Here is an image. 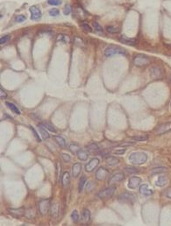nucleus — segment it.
Here are the masks:
<instances>
[{
    "mask_svg": "<svg viewBox=\"0 0 171 226\" xmlns=\"http://www.w3.org/2000/svg\"><path fill=\"white\" fill-rule=\"evenodd\" d=\"M151 62V59L145 54H136L133 57V63L137 67H146Z\"/></svg>",
    "mask_w": 171,
    "mask_h": 226,
    "instance_id": "3",
    "label": "nucleus"
},
{
    "mask_svg": "<svg viewBox=\"0 0 171 226\" xmlns=\"http://www.w3.org/2000/svg\"><path fill=\"white\" fill-rule=\"evenodd\" d=\"M86 149L88 150V152L90 153H99L100 151H99V147L97 144L95 143H91L90 145H88L86 146Z\"/></svg>",
    "mask_w": 171,
    "mask_h": 226,
    "instance_id": "18",
    "label": "nucleus"
},
{
    "mask_svg": "<svg viewBox=\"0 0 171 226\" xmlns=\"http://www.w3.org/2000/svg\"><path fill=\"white\" fill-rule=\"evenodd\" d=\"M150 76L155 79V80H158V79H162L163 74L162 69L158 67H152L150 68Z\"/></svg>",
    "mask_w": 171,
    "mask_h": 226,
    "instance_id": "9",
    "label": "nucleus"
},
{
    "mask_svg": "<svg viewBox=\"0 0 171 226\" xmlns=\"http://www.w3.org/2000/svg\"><path fill=\"white\" fill-rule=\"evenodd\" d=\"M167 184H168V178L166 176H160L156 182L157 187H164Z\"/></svg>",
    "mask_w": 171,
    "mask_h": 226,
    "instance_id": "20",
    "label": "nucleus"
},
{
    "mask_svg": "<svg viewBox=\"0 0 171 226\" xmlns=\"http://www.w3.org/2000/svg\"><path fill=\"white\" fill-rule=\"evenodd\" d=\"M81 27L86 33H91L92 32V28L87 23H81Z\"/></svg>",
    "mask_w": 171,
    "mask_h": 226,
    "instance_id": "36",
    "label": "nucleus"
},
{
    "mask_svg": "<svg viewBox=\"0 0 171 226\" xmlns=\"http://www.w3.org/2000/svg\"><path fill=\"white\" fill-rule=\"evenodd\" d=\"M48 12H49V15L52 16V17H56V16L59 15V10H58V9H56V8L50 9Z\"/></svg>",
    "mask_w": 171,
    "mask_h": 226,
    "instance_id": "41",
    "label": "nucleus"
},
{
    "mask_svg": "<svg viewBox=\"0 0 171 226\" xmlns=\"http://www.w3.org/2000/svg\"><path fill=\"white\" fill-rule=\"evenodd\" d=\"M58 40H62V41H65V42H67V41H69V39L66 37V36L62 35V34H60V35L58 36Z\"/></svg>",
    "mask_w": 171,
    "mask_h": 226,
    "instance_id": "49",
    "label": "nucleus"
},
{
    "mask_svg": "<svg viewBox=\"0 0 171 226\" xmlns=\"http://www.w3.org/2000/svg\"><path fill=\"white\" fill-rule=\"evenodd\" d=\"M82 170V165L80 163H75L72 166V176L77 178L81 173Z\"/></svg>",
    "mask_w": 171,
    "mask_h": 226,
    "instance_id": "17",
    "label": "nucleus"
},
{
    "mask_svg": "<svg viewBox=\"0 0 171 226\" xmlns=\"http://www.w3.org/2000/svg\"><path fill=\"white\" fill-rule=\"evenodd\" d=\"M108 176H109V171L104 167L98 168L96 172V179L97 181H104Z\"/></svg>",
    "mask_w": 171,
    "mask_h": 226,
    "instance_id": "7",
    "label": "nucleus"
},
{
    "mask_svg": "<svg viewBox=\"0 0 171 226\" xmlns=\"http://www.w3.org/2000/svg\"><path fill=\"white\" fill-rule=\"evenodd\" d=\"M54 139H55V142L58 144V146L60 147H62V148L66 147V141L62 137H61V136H54Z\"/></svg>",
    "mask_w": 171,
    "mask_h": 226,
    "instance_id": "22",
    "label": "nucleus"
},
{
    "mask_svg": "<svg viewBox=\"0 0 171 226\" xmlns=\"http://www.w3.org/2000/svg\"><path fill=\"white\" fill-rule=\"evenodd\" d=\"M70 182V175L69 172H65L62 175V183L64 188H67Z\"/></svg>",
    "mask_w": 171,
    "mask_h": 226,
    "instance_id": "19",
    "label": "nucleus"
},
{
    "mask_svg": "<svg viewBox=\"0 0 171 226\" xmlns=\"http://www.w3.org/2000/svg\"><path fill=\"white\" fill-rule=\"evenodd\" d=\"M131 139H133L134 141H146L148 139V136H138V137H132Z\"/></svg>",
    "mask_w": 171,
    "mask_h": 226,
    "instance_id": "37",
    "label": "nucleus"
},
{
    "mask_svg": "<svg viewBox=\"0 0 171 226\" xmlns=\"http://www.w3.org/2000/svg\"><path fill=\"white\" fill-rule=\"evenodd\" d=\"M57 173H58V180H60V173H61V164L60 163H57Z\"/></svg>",
    "mask_w": 171,
    "mask_h": 226,
    "instance_id": "51",
    "label": "nucleus"
},
{
    "mask_svg": "<svg viewBox=\"0 0 171 226\" xmlns=\"http://www.w3.org/2000/svg\"><path fill=\"white\" fill-rule=\"evenodd\" d=\"M70 12H71V7H70V5H66L64 9H63V14L64 15H69Z\"/></svg>",
    "mask_w": 171,
    "mask_h": 226,
    "instance_id": "43",
    "label": "nucleus"
},
{
    "mask_svg": "<svg viewBox=\"0 0 171 226\" xmlns=\"http://www.w3.org/2000/svg\"><path fill=\"white\" fill-rule=\"evenodd\" d=\"M82 221L84 222V223H88L89 221H90V219H91V212L89 210H87V209H84L83 212H82Z\"/></svg>",
    "mask_w": 171,
    "mask_h": 226,
    "instance_id": "21",
    "label": "nucleus"
},
{
    "mask_svg": "<svg viewBox=\"0 0 171 226\" xmlns=\"http://www.w3.org/2000/svg\"><path fill=\"white\" fill-rule=\"evenodd\" d=\"M93 27L95 28V30L97 31V32H103L102 26L97 22H93Z\"/></svg>",
    "mask_w": 171,
    "mask_h": 226,
    "instance_id": "45",
    "label": "nucleus"
},
{
    "mask_svg": "<svg viewBox=\"0 0 171 226\" xmlns=\"http://www.w3.org/2000/svg\"><path fill=\"white\" fill-rule=\"evenodd\" d=\"M118 200L122 204H134L136 202V196L132 193L129 192H124L118 196Z\"/></svg>",
    "mask_w": 171,
    "mask_h": 226,
    "instance_id": "4",
    "label": "nucleus"
},
{
    "mask_svg": "<svg viewBox=\"0 0 171 226\" xmlns=\"http://www.w3.org/2000/svg\"><path fill=\"white\" fill-rule=\"evenodd\" d=\"M140 193L145 196H150L153 195V190L149 188L148 184H142L140 187Z\"/></svg>",
    "mask_w": 171,
    "mask_h": 226,
    "instance_id": "15",
    "label": "nucleus"
},
{
    "mask_svg": "<svg viewBox=\"0 0 171 226\" xmlns=\"http://www.w3.org/2000/svg\"><path fill=\"white\" fill-rule=\"evenodd\" d=\"M74 43L77 46H81V47H84L85 46L84 39H81L80 37H75V39H74Z\"/></svg>",
    "mask_w": 171,
    "mask_h": 226,
    "instance_id": "31",
    "label": "nucleus"
},
{
    "mask_svg": "<svg viewBox=\"0 0 171 226\" xmlns=\"http://www.w3.org/2000/svg\"><path fill=\"white\" fill-rule=\"evenodd\" d=\"M106 31H107L109 33L114 34V33H119V28L117 27V26H108L106 27Z\"/></svg>",
    "mask_w": 171,
    "mask_h": 226,
    "instance_id": "30",
    "label": "nucleus"
},
{
    "mask_svg": "<svg viewBox=\"0 0 171 226\" xmlns=\"http://www.w3.org/2000/svg\"><path fill=\"white\" fill-rule=\"evenodd\" d=\"M8 212L12 217H13L15 218H19V217H21L25 216L26 210L24 208H19V209L11 208V209H8Z\"/></svg>",
    "mask_w": 171,
    "mask_h": 226,
    "instance_id": "8",
    "label": "nucleus"
},
{
    "mask_svg": "<svg viewBox=\"0 0 171 226\" xmlns=\"http://www.w3.org/2000/svg\"><path fill=\"white\" fill-rule=\"evenodd\" d=\"M32 130V133H33V135H34V137H35V139H37V141H39V142H40L41 141V139H40V138H39V134L37 133V132L35 131V129L33 128V127H30Z\"/></svg>",
    "mask_w": 171,
    "mask_h": 226,
    "instance_id": "46",
    "label": "nucleus"
},
{
    "mask_svg": "<svg viewBox=\"0 0 171 226\" xmlns=\"http://www.w3.org/2000/svg\"><path fill=\"white\" fill-rule=\"evenodd\" d=\"M30 12H31V19L32 20H37L41 18V11L39 7L35 6V5H32L30 7L29 9Z\"/></svg>",
    "mask_w": 171,
    "mask_h": 226,
    "instance_id": "11",
    "label": "nucleus"
},
{
    "mask_svg": "<svg viewBox=\"0 0 171 226\" xmlns=\"http://www.w3.org/2000/svg\"><path fill=\"white\" fill-rule=\"evenodd\" d=\"M77 154L78 159H81V160H87V159H88V157H89L88 152H85L84 150H81V149L77 152Z\"/></svg>",
    "mask_w": 171,
    "mask_h": 226,
    "instance_id": "26",
    "label": "nucleus"
},
{
    "mask_svg": "<svg viewBox=\"0 0 171 226\" xmlns=\"http://www.w3.org/2000/svg\"><path fill=\"white\" fill-rule=\"evenodd\" d=\"M39 125H41L42 126H44L46 129H48L50 132H56V130L55 128L52 125H50V124H48V123H41V124H39Z\"/></svg>",
    "mask_w": 171,
    "mask_h": 226,
    "instance_id": "35",
    "label": "nucleus"
},
{
    "mask_svg": "<svg viewBox=\"0 0 171 226\" xmlns=\"http://www.w3.org/2000/svg\"><path fill=\"white\" fill-rule=\"evenodd\" d=\"M125 151H126L125 148V149H119V150L115 151L114 153H115V154H118V155H121V154H124L125 152Z\"/></svg>",
    "mask_w": 171,
    "mask_h": 226,
    "instance_id": "50",
    "label": "nucleus"
},
{
    "mask_svg": "<svg viewBox=\"0 0 171 226\" xmlns=\"http://www.w3.org/2000/svg\"><path fill=\"white\" fill-rule=\"evenodd\" d=\"M86 182H87V179H86L85 176H82L81 179H80V181H79V184H78V190H79V192H82L83 191Z\"/></svg>",
    "mask_w": 171,
    "mask_h": 226,
    "instance_id": "28",
    "label": "nucleus"
},
{
    "mask_svg": "<svg viewBox=\"0 0 171 226\" xmlns=\"http://www.w3.org/2000/svg\"><path fill=\"white\" fill-rule=\"evenodd\" d=\"M98 164H99V159L97 158H94L91 159L85 165V171L88 173L92 172L94 169L98 166Z\"/></svg>",
    "mask_w": 171,
    "mask_h": 226,
    "instance_id": "10",
    "label": "nucleus"
},
{
    "mask_svg": "<svg viewBox=\"0 0 171 226\" xmlns=\"http://www.w3.org/2000/svg\"><path fill=\"white\" fill-rule=\"evenodd\" d=\"M5 104L7 105V107L12 111V112H14L15 114H18V115H19L20 114V111H19V109L17 107V106L14 104H12V103H11V102H5Z\"/></svg>",
    "mask_w": 171,
    "mask_h": 226,
    "instance_id": "23",
    "label": "nucleus"
},
{
    "mask_svg": "<svg viewBox=\"0 0 171 226\" xmlns=\"http://www.w3.org/2000/svg\"><path fill=\"white\" fill-rule=\"evenodd\" d=\"M115 190H116V187L114 185L110 186L109 188H104L101 191H99L97 193V196L99 198H101V199H108V198H111V196L114 195Z\"/></svg>",
    "mask_w": 171,
    "mask_h": 226,
    "instance_id": "5",
    "label": "nucleus"
},
{
    "mask_svg": "<svg viewBox=\"0 0 171 226\" xmlns=\"http://www.w3.org/2000/svg\"><path fill=\"white\" fill-rule=\"evenodd\" d=\"M141 183V179L140 177L137 176H132L129 179L128 181V188L131 189H134V188H138Z\"/></svg>",
    "mask_w": 171,
    "mask_h": 226,
    "instance_id": "12",
    "label": "nucleus"
},
{
    "mask_svg": "<svg viewBox=\"0 0 171 226\" xmlns=\"http://www.w3.org/2000/svg\"><path fill=\"white\" fill-rule=\"evenodd\" d=\"M71 219L74 223H78L79 222V219H80V217H79V214H78L77 211H75L72 212L71 214Z\"/></svg>",
    "mask_w": 171,
    "mask_h": 226,
    "instance_id": "34",
    "label": "nucleus"
},
{
    "mask_svg": "<svg viewBox=\"0 0 171 226\" xmlns=\"http://www.w3.org/2000/svg\"><path fill=\"white\" fill-rule=\"evenodd\" d=\"M128 159L132 165H142L148 160V154L143 152H134L130 154Z\"/></svg>",
    "mask_w": 171,
    "mask_h": 226,
    "instance_id": "1",
    "label": "nucleus"
},
{
    "mask_svg": "<svg viewBox=\"0 0 171 226\" xmlns=\"http://www.w3.org/2000/svg\"><path fill=\"white\" fill-rule=\"evenodd\" d=\"M25 216L26 217V218L28 219H32L33 218L35 217V213H34V211L32 209H28L26 211V213H25Z\"/></svg>",
    "mask_w": 171,
    "mask_h": 226,
    "instance_id": "33",
    "label": "nucleus"
},
{
    "mask_svg": "<svg viewBox=\"0 0 171 226\" xmlns=\"http://www.w3.org/2000/svg\"><path fill=\"white\" fill-rule=\"evenodd\" d=\"M125 179L124 173H115L114 175H112L109 180V183L112 184V183H116V182H119V181H123Z\"/></svg>",
    "mask_w": 171,
    "mask_h": 226,
    "instance_id": "16",
    "label": "nucleus"
},
{
    "mask_svg": "<svg viewBox=\"0 0 171 226\" xmlns=\"http://www.w3.org/2000/svg\"><path fill=\"white\" fill-rule=\"evenodd\" d=\"M59 208H58V205L55 204L54 205H52V216L54 217H57L58 216V213H59Z\"/></svg>",
    "mask_w": 171,
    "mask_h": 226,
    "instance_id": "39",
    "label": "nucleus"
},
{
    "mask_svg": "<svg viewBox=\"0 0 171 226\" xmlns=\"http://www.w3.org/2000/svg\"><path fill=\"white\" fill-rule=\"evenodd\" d=\"M167 168L166 167H163V166H162V167H156V168H154L152 171H151V173H153V174H156V173H165V172H167Z\"/></svg>",
    "mask_w": 171,
    "mask_h": 226,
    "instance_id": "32",
    "label": "nucleus"
},
{
    "mask_svg": "<svg viewBox=\"0 0 171 226\" xmlns=\"http://www.w3.org/2000/svg\"><path fill=\"white\" fill-rule=\"evenodd\" d=\"M47 3L50 5H60L62 4V0H47Z\"/></svg>",
    "mask_w": 171,
    "mask_h": 226,
    "instance_id": "42",
    "label": "nucleus"
},
{
    "mask_svg": "<svg viewBox=\"0 0 171 226\" xmlns=\"http://www.w3.org/2000/svg\"><path fill=\"white\" fill-rule=\"evenodd\" d=\"M119 41L120 42H122V43H124V44H126V45H129V46H135L137 44V39H130V38L126 37V36H125V35H122L121 37H119Z\"/></svg>",
    "mask_w": 171,
    "mask_h": 226,
    "instance_id": "14",
    "label": "nucleus"
},
{
    "mask_svg": "<svg viewBox=\"0 0 171 226\" xmlns=\"http://www.w3.org/2000/svg\"><path fill=\"white\" fill-rule=\"evenodd\" d=\"M11 39V35H5L4 37H2L0 39V44L1 45H4V44H5V43H7L8 41Z\"/></svg>",
    "mask_w": 171,
    "mask_h": 226,
    "instance_id": "40",
    "label": "nucleus"
},
{
    "mask_svg": "<svg viewBox=\"0 0 171 226\" xmlns=\"http://www.w3.org/2000/svg\"><path fill=\"white\" fill-rule=\"evenodd\" d=\"M117 54L126 55V51L124 48L118 46H111L104 50V55L106 57H111V56L117 55Z\"/></svg>",
    "mask_w": 171,
    "mask_h": 226,
    "instance_id": "2",
    "label": "nucleus"
},
{
    "mask_svg": "<svg viewBox=\"0 0 171 226\" xmlns=\"http://www.w3.org/2000/svg\"><path fill=\"white\" fill-rule=\"evenodd\" d=\"M6 97H7V94L5 93V91L1 88V90H0V98H1V99H5Z\"/></svg>",
    "mask_w": 171,
    "mask_h": 226,
    "instance_id": "48",
    "label": "nucleus"
},
{
    "mask_svg": "<svg viewBox=\"0 0 171 226\" xmlns=\"http://www.w3.org/2000/svg\"><path fill=\"white\" fill-rule=\"evenodd\" d=\"M133 145V143H131V142H123V143L119 144V146H132Z\"/></svg>",
    "mask_w": 171,
    "mask_h": 226,
    "instance_id": "52",
    "label": "nucleus"
},
{
    "mask_svg": "<svg viewBox=\"0 0 171 226\" xmlns=\"http://www.w3.org/2000/svg\"><path fill=\"white\" fill-rule=\"evenodd\" d=\"M38 127H39V132H40V134H41V136H42V138L45 139H49L50 135H49V133L47 132V131L46 130V128H45L44 126H42L41 125H39Z\"/></svg>",
    "mask_w": 171,
    "mask_h": 226,
    "instance_id": "27",
    "label": "nucleus"
},
{
    "mask_svg": "<svg viewBox=\"0 0 171 226\" xmlns=\"http://www.w3.org/2000/svg\"><path fill=\"white\" fill-rule=\"evenodd\" d=\"M26 17L24 15H19V16H17V18H16L17 22H19V23L24 22V21H26Z\"/></svg>",
    "mask_w": 171,
    "mask_h": 226,
    "instance_id": "44",
    "label": "nucleus"
},
{
    "mask_svg": "<svg viewBox=\"0 0 171 226\" xmlns=\"http://www.w3.org/2000/svg\"><path fill=\"white\" fill-rule=\"evenodd\" d=\"M125 171L126 173H130V174H133V173H139V169H137L134 166H125Z\"/></svg>",
    "mask_w": 171,
    "mask_h": 226,
    "instance_id": "29",
    "label": "nucleus"
},
{
    "mask_svg": "<svg viewBox=\"0 0 171 226\" xmlns=\"http://www.w3.org/2000/svg\"><path fill=\"white\" fill-rule=\"evenodd\" d=\"M50 207H51L50 201L48 199L41 200L38 204V210H39V212L41 216H46L50 210Z\"/></svg>",
    "mask_w": 171,
    "mask_h": 226,
    "instance_id": "6",
    "label": "nucleus"
},
{
    "mask_svg": "<svg viewBox=\"0 0 171 226\" xmlns=\"http://www.w3.org/2000/svg\"><path fill=\"white\" fill-rule=\"evenodd\" d=\"M75 14L77 16V17H79L80 19H84V18H83V14L88 15L87 12L81 6H77V7L75 8Z\"/></svg>",
    "mask_w": 171,
    "mask_h": 226,
    "instance_id": "25",
    "label": "nucleus"
},
{
    "mask_svg": "<svg viewBox=\"0 0 171 226\" xmlns=\"http://www.w3.org/2000/svg\"><path fill=\"white\" fill-rule=\"evenodd\" d=\"M62 159L65 162H70L71 160V157L67 153H62Z\"/></svg>",
    "mask_w": 171,
    "mask_h": 226,
    "instance_id": "47",
    "label": "nucleus"
},
{
    "mask_svg": "<svg viewBox=\"0 0 171 226\" xmlns=\"http://www.w3.org/2000/svg\"><path fill=\"white\" fill-rule=\"evenodd\" d=\"M171 130V123H166V124H163V125H159L157 128H156V133L157 134H162V133H165Z\"/></svg>",
    "mask_w": 171,
    "mask_h": 226,
    "instance_id": "13",
    "label": "nucleus"
},
{
    "mask_svg": "<svg viewBox=\"0 0 171 226\" xmlns=\"http://www.w3.org/2000/svg\"><path fill=\"white\" fill-rule=\"evenodd\" d=\"M106 162L109 166H116L119 163V159L116 157H111V156H108L106 158Z\"/></svg>",
    "mask_w": 171,
    "mask_h": 226,
    "instance_id": "24",
    "label": "nucleus"
},
{
    "mask_svg": "<svg viewBox=\"0 0 171 226\" xmlns=\"http://www.w3.org/2000/svg\"><path fill=\"white\" fill-rule=\"evenodd\" d=\"M70 150L72 152L76 153V152H77L78 151L80 150V147H79V146H78L77 144H71L70 146Z\"/></svg>",
    "mask_w": 171,
    "mask_h": 226,
    "instance_id": "38",
    "label": "nucleus"
}]
</instances>
